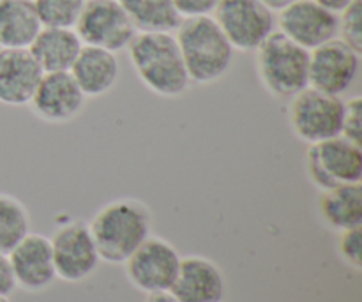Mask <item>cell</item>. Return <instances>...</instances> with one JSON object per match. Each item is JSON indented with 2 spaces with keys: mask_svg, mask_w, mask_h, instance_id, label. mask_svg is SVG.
<instances>
[{
  "mask_svg": "<svg viewBox=\"0 0 362 302\" xmlns=\"http://www.w3.org/2000/svg\"><path fill=\"white\" fill-rule=\"evenodd\" d=\"M276 14V30L308 52L338 37V14L315 0H297Z\"/></svg>",
  "mask_w": 362,
  "mask_h": 302,
  "instance_id": "obj_12",
  "label": "cell"
},
{
  "mask_svg": "<svg viewBox=\"0 0 362 302\" xmlns=\"http://www.w3.org/2000/svg\"><path fill=\"white\" fill-rule=\"evenodd\" d=\"M87 105V98L80 91L69 71L42 73L37 88L32 95V113L46 124H66L80 117Z\"/></svg>",
  "mask_w": 362,
  "mask_h": 302,
  "instance_id": "obj_13",
  "label": "cell"
},
{
  "mask_svg": "<svg viewBox=\"0 0 362 302\" xmlns=\"http://www.w3.org/2000/svg\"><path fill=\"white\" fill-rule=\"evenodd\" d=\"M16 289L25 292H42L57 279L52 244L41 233H28L9 255Z\"/></svg>",
  "mask_w": 362,
  "mask_h": 302,
  "instance_id": "obj_14",
  "label": "cell"
},
{
  "mask_svg": "<svg viewBox=\"0 0 362 302\" xmlns=\"http://www.w3.org/2000/svg\"><path fill=\"white\" fill-rule=\"evenodd\" d=\"M173 34L191 83L211 85L228 73L235 50L214 18H182Z\"/></svg>",
  "mask_w": 362,
  "mask_h": 302,
  "instance_id": "obj_3",
  "label": "cell"
},
{
  "mask_svg": "<svg viewBox=\"0 0 362 302\" xmlns=\"http://www.w3.org/2000/svg\"><path fill=\"white\" fill-rule=\"evenodd\" d=\"M255 64L262 87L272 98L288 101L310 87V52L279 30L255 50Z\"/></svg>",
  "mask_w": 362,
  "mask_h": 302,
  "instance_id": "obj_4",
  "label": "cell"
},
{
  "mask_svg": "<svg viewBox=\"0 0 362 302\" xmlns=\"http://www.w3.org/2000/svg\"><path fill=\"white\" fill-rule=\"evenodd\" d=\"M49 244L57 279L66 283L85 281L94 274L101 262L88 223L80 219L60 225L49 239Z\"/></svg>",
  "mask_w": 362,
  "mask_h": 302,
  "instance_id": "obj_10",
  "label": "cell"
},
{
  "mask_svg": "<svg viewBox=\"0 0 362 302\" xmlns=\"http://www.w3.org/2000/svg\"><path fill=\"white\" fill-rule=\"evenodd\" d=\"M180 18L211 16L219 0H172Z\"/></svg>",
  "mask_w": 362,
  "mask_h": 302,
  "instance_id": "obj_27",
  "label": "cell"
},
{
  "mask_svg": "<svg viewBox=\"0 0 362 302\" xmlns=\"http://www.w3.org/2000/svg\"><path fill=\"white\" fill-rule=\"evenodd\" d=\"M170 292L179 302H223L226 279L211 258L189 255L180 258L179 272Z\"/></svg>",
  "mask_w": 362,
  "mask_h": 302,
  "instance_id": "obj_15",
  "label": "cell"
},
{
  "mask_svg": "<svg viewBox=\"0 0 362 302\" xmlns=\"http://www.w3.org/2000/svg\"><path fill=\"white\" fill-rule=\"evenodd\" d=\"M315 2H318L320 6H324L325 9L332 11V13L339 14L343 9H346L350 4L356 2V0H315Z\"/></svg>",
  "mask_w": 362,
  "mask_h": 302,
  "instance_id": "obj_29",
  "label": "cell"
},
{
  "mask_svg": "<svg viewBox=\"0 0 362 302\" xmlns=\"http://www.w3.org/2000/svg\"><path fill=\"white\" fill-rule=\"evenodd\" d=\"M318 209L325 225L332 230L357 228L362 225V190L361 182L341 184L320 191Z\"/></svg>",
  "mask_w": 362,
  "mask_h": 302,
  "instance_id": "obj_20",
  "label": "cell"
},
{
  "mask_svg": "<svg viewBox=\"0 0 362 302\" xmlns=\"http://www.w3.org/2000/svg\"><path fill=\"white\" fill-rule=\"evenodd\" d=\"M41 76L28 48H0V105L28 106Z\"/></svg>",
  "mask_w": 362,
  "mask_h": 302,
  "instance_id": "obj_16",
  "label": "cell"
},
{
  "mask_svg": "<svg viewBox=\"0 0 362 302\" xmlns=\"http://www.w3.org/2000/svg\"><path fill=\"white\" fill-rule=\"evenodd\" d=\"M361 53L334 37L310 52V87L341 98L357 80Z\"/></svg>",
  "mask_w": 362,
  "mask_h": 302,
  "instance_id": "obj_11",
  "label": "cell"
},
{
  "mask_svg": "<svg viewBox=\"0 0 362 302\" xmlns=\"http://www.w3.org/2000/svg\"><path fill=\"white\" fill-rule=\"evenodd\" d=\"M211 16L235 52H255L276 30V13L260 0H219Z\"/></svg>",
  "mask_w": 362,
  "mask_h": 302,
  "instance_id": "obj_6",
  "label": "cell"
},
{
  "mask_svg": "<svg viewBox=\"0 0 362 302\" xmlns=\"http://www.w3.org/2000/svg\"><path fill=\"white\" fill-rule=\"evenodd\" d=\"M339 233H341V236H339V244H338L339 255H341V258L350 265V267H354L356 271H361V265H362L361 226H357V228L343 230V232Z\"/></svg>",
  "mask_w": 362,
  "mask_h": 302,
  "instance_id": "obj_26",
  "label": "cell"
},
{
  "mask_svg": "<svg viewBox=\"0 0 362 302\" xmlns=\"http://www.w3.org/2000/svg\"><path fill=\"white\" fill-rule=\"evenodd\" d=\"M83 42L74 28L42 27L28 52L32 53L42 73H66L80 55Z\"/></svg>",
  "mask_w": 362,
  "mask_h": 302,
  "instance_id": "obj_18",
  "label": "cell"
},
{
  "mask_svg": "<svg viewBox=\"0 0 362 302\" xmlns=\"http://www.w3.org/2000/svg\"><path fill=\"white\" fill-rule=\"evenodd\" d=\"M0 302H11V301H9V297H6V296H0Z\"/></svg>",
  "mask_w": 362,
  "mask_h": 302,
  "instance_id": "obj_32",
  "label": "cell"
},
{
  "mask_svg": "<svg viewBox=\"0 0 362 302\" xmlns=\"http://www.w3.org/2000/svg\"><path fill=\"white\" fill-rule=\"evenodd\" d=\"M145 302H179L173 297L172 292H158V294H148Z\"/></svg>",
  "mask_w": 362,
  "mask_h": 302,
  "instance_id": "obj_31",
  "label": "cell"
},
{
  "mask_svg": "<svg viewBox=\"0 0 362 302\" xmlns=\"http://www.w3.org/2000/svg\"><path fill=\"white\" fill-rule=\"evenodd\" d=\"M341 137L354 144L361 145L362 138V98L354 95L349 101H345V110H343V124H341Z\"/></svg>",
  "mask_w": 362,
  "mask_h": 302,
  "instance_id": "obj_25",
  "label": "cell"
},
{
  "mask_svg": "<svg viewBox=\"0 0 362 302\" xmlns=\"http://www.w3.org/2000/svg\"><path fill=\"white\" fill-rule=\"evenodd\" d=\"M131 66L145 88L159 98L186 94L191 81L173 32H136L127 46Z\"/></svg>",
  "mask_w": 362,
  "mask_h": 302,
  "instance_id": "obj_1",
  "label": "cell"
},
{
  "mask_svg": "<svg viewBox=\"0 0 362 302\" xmlns=\"http://www.w3.org/2000/svg\"><path fill=\"white\" fill-rule=\"evenodd\" d=\"M85 98H101L115 87L120 66L117 53L83 45L69 69Z\"/></svg>",
  "mask_w": 362,
  "mask_h": 302,
  "instance_id": "obj_17",
  "label": "cell"
},
{
  "mask_svg": "<svg viewBox=\"0 0 362 302\" xmlns=\"http://www.w3.org/2000/svg\"><path fill=\"white\" fill-rule=\"evenodd\" d=\"M14 290H16V281H14L9 257L0 253V296L9 297Z\"/></svg>",
  "mask_w": 362,
  "mask_h": 302,
  "instance_id": "obj_28",
  "label": "cell"
},
{
  "mask_svg": "<svg viewBox=\"0 0 362 302\" xmlns=\"http://www.w3.org/2000/svg\"><path fill=\"white\" fill-rule=\"evenodd\" d=\"M338 39L362 52V0H356L338 14Z\"/></svg>",
  "mask_w": 362,
  "mask_h": 302,
  "instance_id": "obj_24",
  "label": "cell"
},
{
  "mask_svg": "<svg viewBox=\"0 0 362 302\" xmlns=\"http://www.w3.org/2000/svg\"><path fill=\"white\" fill-rule=\"evenodd\" d=\"M260 2L265 4V6H267L272 13H279V11H283L285 7L292 6V4L297 2V0H260Z\"/></svg>",
  "mask_w": 362,
  "mask_h": 302,
  "instance_id": "obj_30",
  "label": "cell"
},
{
  "mask_svg": "<svg viewBox=\"0 0 362 302\" xmlns=\"http://www.w3.org/2000/svg\"><path fill=\"white\" fill-rule=\"evenodd\" d=\"M180 255L172 243L148 236L124 262L131 285L144 294L170 292L177 278Z\"/></svg>",
  "mask_w": 362,
  "mask_h": 302,
  "instance_id": "obj_9",
  "label": "cell"
},
{
  "mask_svg": "<svg viewBox=\"0 0 362 302\" xmlns=\"http://www.w3.org/2000/svg\"><path fill=\"white\" fill-rule=\"evenodd\" d=\"M41 28L34 0H0V48H28Z\"/></svg>",
  "mask_w": 362,
  "mask_h": 302,
  "instance_id": "obj_19",
  "label": "cell"
},
{
  "mask_svg": "<svg viewBox=\"0 0 362 302\" xmlns=\"http://www.w3.org/2000/svg\"><path fill=\"white\" fill-rule=\"evenodd\" d=\"M85 0H34L42 27L74 28Z\"/></svg>",
  "mask_w": 362,
  "mask_h": 302,
  "instance_id": "obj_23",
  "label": "cell"
},
{
  "mask_svg": "<svg viewBox=\"0 0 362 302\" xmlns=\"http://www.w3.org/2000/svg\"><path fill=\"white\" fill-rule=\"evenodd\" d=\"M74 30L83 45L113 53L127 50L136 35L119 0H85Z\"/></svg>",
  "mask_w": 362,
  "mask_h": 302,
  "instance_id": "obj_8",
  "label": "cell"
},
{
  "mask_svg": "<svg viewBox=\"0 0 362 302\" xmlns=\"http://www.w3.org/2000/svg\"><path fill=\"white\" fill-rule=\"evenodd\" d=\"M136 32H175L180 14L172 0H119Z\"/></svg>",
  "mask_w": 362,
  "mask_h": 302,
  "instance_id": "obj_21",
  "label": "cell"
},
{
  "mask_svg": "<svg viewBox=\"0 0 362 302\" xmlns=\"http://www.w3.org/2000/svg\"><path fill=\"white\" fill-rule=\"evenodd\" d=\"M306 173L317 190L325 191L341 184H357L362 179L361 145L345 137L329 138L308 145Z\"/></svg>",
  "mask_w": 362,
  "mask_h": 302,
  "instance_id": "obj_7",
  "label": "cell"
},
{
  "mask_svg": "<svg viewBox=\"0 0 362 302\" xmlns=\"http://www.w3.org/2000/svg\"><path fill=\"white\" fill-rule=\"evenodd\" d=\"M30 233V214L18 198L0 193V253L9 255Z\"/></svg>",
  "mask_w": 362,
  "mask_h": 302,
  "instance_id": "obj_22",
  "label": "cell"
},
{
  "mask_svg": "<svg viewBox=\"0 0 362 302\" xmlns=\"http://www.w3.org/2000/svg\"><path fill=\"white\" fill-rule=\"evenodd\" d=\"M345 101L317 88H304L288 99V122L293 134L313 145L341 134Z\"/></svg>",
  "mask_w": 362,
  "mask_h": 302,
  "instance_id": "obj_5",
  "label": "cell"
},
{
  "mask_svg": "<svg viewBox=\"0 0 362 302\" xmlns=\"http://www.w3.org/2000/svg\"><path fill=\"white\" fill-rule=\"evenodd\" d=\"M88 228L101 262L124 264L152 236L151 209L136 198H117L95 212Z\"/></svg>",
  "mask_w": 362,
  "mask_h": 302,
  "instance_id": "obj_2",
  "label": "cell"
}]
</instances>
